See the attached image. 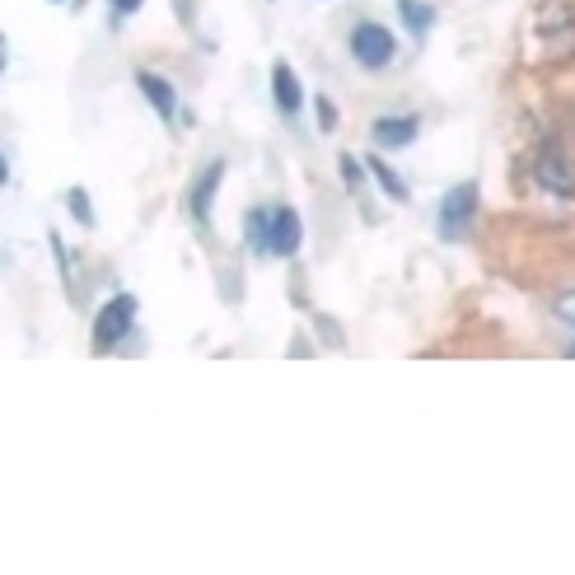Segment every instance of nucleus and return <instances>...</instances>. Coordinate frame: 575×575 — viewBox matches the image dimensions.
<instances>
[{
	"label": "nucleus",
	"mask_w": 575,
	"mask_h": 575,
	"mask_svg": "<svg viewBox=\"0 0 575 575\" xmlns=\"http://www.w3.org/2000/svg\"><path fill=\"white\" fill-rule=\"evenodd\" d=\"M351 57H356L360 71H384V66H393V57H398V43H393V33L384 29V24H374V19H365V24H356L351 29Z\"/></svg>",
	"instance_id": "nucleus-1"
},
{
	"label": "nucleus",
	"mask_w": 575,
	"mask_h": 575,
	"mask_svg": "<svg viewBox=\"0 0 575 575\" xmlns=\"http://www.w3.org/2000/svg\"><path fill=\"white\" fill-rule=\"evenodd\" d=\"M131 323H136V295L122 290V295H113V300L99 309V318H94V351L108 356V351L131 332Z\"/></svg>",
	"instance_id": "nucleus-2"
},
{
	"label": "nucleus",
	"mask_w": 575,
	"mask_h": 575,
	"mask_svg": "<svg viewBox=\"0 0 575 575\" xmlns=\"http://www.w3.org/2000/svg\"><path fill=\"white\" fill-rule=\"evenodd\" d=\"M533 183L547 187L552 197H575V164L566 159V150L557 145H543L538 159H533Z\"/></svg>",
	"instance_id": "nucleus-3"
},
{
	"label": "nucleus",
	"mask_w": 575,
	"mask_h": 575,
	"mask_svg": "<svg viewBox=\"0 0 575 575\" xmlns=\"http://www.w3.org/2000/svg\"><path fill=\"white\" fill-rule=\"evenodd\" d=\"M477 211V183H459L445 192V202H440V234L445 239H459L468 230V220Z\"/></svg>",
	"instance_id": "nucleus-4"
},
{
	"label": "nucleus",
	"mask_w": 575,
	"mask_h": 575,
	"mask_svg": "<svg viewBox=\"0 0 575 575\" xmlns=\"http://www.w3.org/2000/svg\"><path fill=\"white\" fill-rule=\"evenodd\" d=\"M220 183H225V159H211V164H206V173L192 183V192H187V211H192V220H197L202 230L211 225V202H216Z\"/></svg>",
	"instance_id": "nucleus-5"
},
{
	"label": "nucleus",
	"mask_w": 575,
	"mask_h": 575,
	"mask_svg": "<svg viewBox=\"0 0 575 575\" xmlns=\"http://www.w3.org/2000/svg\"><path fill=\"white\" fill-rule=\"evenodd\" d=\"M421 131V117H407V113H393V117H379L370 127V141L374 150H403V145L417 141Z\"/></svg>",
	"instance_id": "nucleus-6"
},
{
	"label": "nucleus",
	"mask_w": 575,
	"mask_h": 575,
	"mask_svg": "<svg viewBox=\"0 0 575 575\" xmlns=\"http://www.w3.org/2000/svg\"><path fill=\"white\" fill-rule=\"evenodd\" d=\"M304 244V230H300V216L290 206H276L272 211V258H295Z\"/></svg>",
	"instance_id": "nucleus-7"
},
{
	"label": "nucleus",
	"mask_w": 575,
	"mask_h": 575,
	"mask_svg": "<svg viewBox=\"0 0 575 575\" xmlns=\"http://www.w3.org/2000/svg\"><path fill=\"white\" fill-rule=\"evenodd\" d=\"M272 99H276V108L286 117H295L304 108V85H300V75L290 71L286 61H276L272 66Z\"/></svg>",
	"instance_id": "nucleus-8"
},
{
	"label": "nucleus",
	"mask_w": 575,
	"mask_h": 575,
	"mask_svg": "<svg viewBox=\"0 0 575 575\" xmlns=\"http://www.w3.org/2000/svg\"><path fill=\"white\" fill-rule=\"evenodd\" d=\"M136 85H141V94H145V103L155 108L164 122H173L178 117V94H173V85L164 80V75H155V71H136Z\"/></svg>",
	"instance_id": "nucleus-9"
},
{
	"label": "nucleus",
	"mask_w": 575,
	"mask_h": 575,
	"mask_svg": "<svg viewBox=\"0 0 575 575\" xmlns=\"http://www.w3.org/2000/svg\"><path fill=\"white\" fill-rule=\"evenodd\" d=\"M244 230H248V248H253L258 258H267V253H272V216H267V211H248Z\"/></svg>",
	"instance_id": "nucleus-10"
},
{
	"label": "nucleus",
	"mask_w": 575,
	"mask_h": 575,
	"mask_svg": "<svg viewBox=\"0 0 575 575\" xmlns=\"http://www.w3.org/2000/svg\"><path fill=\"white\" fill-rule=\"evenodd\" d=\"M365 169H370V178H374V183H379V187H384V192H389L393 202H407V183H403V178H398V173L389 169V164H384V159H379V150H374V155L365 159Z\"/></svg>",
	"instance_id": "nucleus-11"
},
{
	"label": "nucleus",
	"mask_w": 575,
	"mask_h": 575,
	"mask_svg": "<svg viewBox=\"0 0 575 575\" xmlns=\"http://www.w3.org/2000/svg\"><path fill=\"white\" fill-rule=\"evenodd\" d=\"M398 19H403L407 29L417 33H431V24H435V10L426 5V0H398Z\"/></svg>",
	"instance_id": "nucleus-12"
},
{
	"label": "nucleus",
	"mask_w": 575,
	"mask_h": 575,
	"mask_svg": "<svg viewBox=\"0 0 575 575\" xmlns=\"http://www.w3.org/2000/svg\"><path fill=\"white\" fill-rule=\"evenodd\" d=\"M66 206H71V216L80 220L85 230H94V225H99V216H94V206H89V192H85V187H71V192H66Z\"/></svg>",
	"instance_id": "nucleus-13"
},
{
	"label": "nucleus",
	"mask_w": 575,
	"mask_h": 575,
	"mask_svg": "<svg viewBox=\"0 0 575 575\" xmlns=\"http://www.w3.org/2000/svg\"><path fill=\"white\" fill-rule=\"evenodd\" d=\"M314 113H318V127H323V131L337 127V108H332V99H318V103H314Z\"/></svg>",
	"instance_id": "nucleus-14"
},
{
	"label": "nucleus",
	"mask_w": 575,
	"mask_h": 575,
	"mask_svg": "<svg viewBox=\"0 0 575 575\" xmlns=\"http://www.w3.org/2000/svg\"><path fill=\"white\" fill-rule=\"evenodd\" d=\"M557 318H561V323H571V328H575V290H566V295H557Z\"/></svg>",
	"instance_id": "nucleus-15"
},
{
	"label": "nucleus",
	"mask_w": 575,
	"mask_h": 575,
	"mask_svg": "<svg viewBox=\"0 0 575 575\" xmlns=\"http://www.w3.org/2000/svg\"><path fill=\"white\" fill-rule=\"evenodd\" d=\"M337 169H342V178L351 187H360V178H365V173H360V164H356V155H342V164H337Z\"/></svg>",
	"instance_id": "nucleus-16"
},
{
	"label": "nucleus",
	"mask_w": 575,
	"mask_h": 575,
	"mask_svg": "<svg viewBox=\"0 0 575 575\" xmlns=\"http://www.w3.org/2000/svg\"><path fill=\"white\" fill-rule=\"evenodd\" d=\"M108 5H113V10H117V15H113V24H117V19H127V15H136V10H141L145 0H108Z\"/></svg>",
	"instance_id": "nucleus-17"
}]
</instances>
